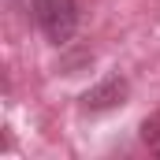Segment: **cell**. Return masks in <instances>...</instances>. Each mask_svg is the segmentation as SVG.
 Segmentation results:
<instances>
[{"label": "cell", "instance_id": "cell-1", "mask_svg": "<svg viewBox=\"0 0 160 160\" xmlns=\"http://www.w3.org/2000/svg\"><path fill=\"white\" fill-rule=\"evenodd\" d=\"M34 19L52 45H63L78 26V0H34Z\"/></svg>", "mask_w": 160, "mask_h": 160}, {"label": "cell", "instance_id": "cell-2", "mask_svg": "<svg viewBox=\"0 0 160 160\" xmlns=\"http://www.w3.org/2000/svg\"><path fill=\"white\" fill-rule=\"evenodd\" d=\"M123 97H127V82L123 78H104L97 89H89L82 101H86V108H112V104H123Z\"/></svg>", "mask_w": 160, "mask_h": 160}, {"label": "cell", "instance_id": "cell-3", "mask_svg": "<svg viewBox=\"0 0 160 160\" xmlns=\"http://www.w3.org/2000/svg\"><path fill=\"white\" fill-rule=\"evenodd\" d=\"M142 145H145L153 157H160V108L153 112V116L142 119Z\"/></svg>", "mask_w": 160, "mask_h": 160}]
</instances>
